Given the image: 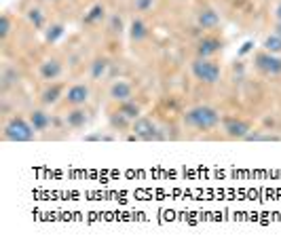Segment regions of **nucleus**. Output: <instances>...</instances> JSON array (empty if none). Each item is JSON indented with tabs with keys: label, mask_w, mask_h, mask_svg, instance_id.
I'll list each match as a JSON object with an SVG mask.
<instances>
[{
	"label": "nucleus",
	"mask_w": 281,
	"mask_h": 247,
	"mask_svg": "<svg viewBox=\"0 0 281 247\" xmlns=\"http://www.w3.org/2000/svg\"><path fill=\"white\" fill-rule=\"evenodd\" d=\"M62 36H64V26H62V24H51V26L47 28V32H45L47 43H57Z\"/></svg>",
	"instance_id": "obj_20"
},
{
	"label": "nucleus",
	"mask_w": 281,
	"mask_h": 247,
	"mask_svg": "<svg viewBox=\"0 0 281 247\" xmlns=\"http://www.w3.org/2000/svg\"><path fill=\"white\" fill-rule=\"evenodd\" d=\"M222 49V43L218 38H212V36H205L199 40L197 45V53H199V57H212L216 55V53Z\"/></svg>",
	"instance_id": "obj_9"
},
{
	"label": "nucleus",
	"mask_w": 281,
	"mask_h": 247,
	"mask_svg": "<svg viewBox=\"0 0 281 247\" xmlns=\"http://www.w3.org/2000/svg\"><path fill=\"white\" fill-rule=\"evenodd\" d=\"M118 112L133 122L135 118H139V114H142V108H139V106H137L133 99H129V101H123V104L118 106Z\"/></svg>",
	"instance_id": "obj_14"
},
{
	"label": "nucleus",
	"mask_w": 281,
	"mask_h": 247,
	"mask_svg": "<svg viewBox=\"0 0 281 247\" xmlns=\"http://www.w3.org/2000/svg\"><path fill=\"white\" fill-rule=\"evenodd\" d=\"M254 59H256L258 70H262L265 74H271V76L281 74V59L275 55V53H269V51L258 53V55H256Z\"/></svg>",
	"instance_id": "obj_6"
},
{
	"label": "nucleus",
	"mask_w": 281,
	"mask_h": 247,
	"mask_svg": "<svg viewBox=\"0 0 281 247\" xmlns=\"http://www.w3.org/2000/svg\"><path fill=\"white\" fill-rule=\"evenodd\" d=\"M197 24L203 28V30H212L220 24V15L214 11V9H203L197 17Z\"/></svg>",
	"instance_id": "obj_11"
},
{
	"label": "nucleus",
	"mask_w": 281,
	"mask_h": 247,
	"mask_svg": "<svg viewBox=\"0 0 281 247\" xmlns=\"http://www.w3.org/2000/svg\"><path fill=\"white\" fill-rule=\"evenodd\" d=\"M64 93V89H62V85H51L49 89L43 93V104H47V106H51V104H55L57 99H59V95Z\"/></svg>",
	"instance_id": "obj_18"
},
{
	"label": "nucleus",
	"mask_w": 281,
	"mask_h": 247,
	"mask_svg": "<svg viewBox=\"0 0 281 247\" xmlns=\"http://www.w3.org/2000/svg\"><path fill=\"white\" fill-rule=\"evenodd\" d=\"M184 122L192 129L209 131L220 122V112L216 108H212V106H195V108L186 110Z\"/></svg>",
	"instance_id": "obj_1"
},
{
	"label": "nucleus",
	"mask_w": 281,
	"mask_h": 247,
	"mask_svg": "<svg viewBox=\"0 0 281 247\" xmlns=\"http://www.w3.org/2000/svg\"><path fill=\"white\" fill-rule=\"evenodd\" d=\"M224 133L228 135V137H233V139H245L250 135V131H252V125L248 120H243V118H235V116H231V118H224Z\"/></svg>",
	"instance_id": "obj_5"
},
{
	"label": "nucleus",
	"mask_w": 281,
	"mask_h": 247,
	"mask_svg": "<svg viewBox=\"0 0 281 247\" xmlns=\"http://www.w3.org/2000/svg\"><path fill=\"white\" fill-rule=\"evenodd\" d=\"M250 49H252V43H250V40H248V43H245V45H243V47H241V51H239V55H245V53H248V51H250Z\"/></svg>",
	"instance_id": "obj_26"
},
{
	"label": "nucleus",
	"mask_w": 281,
	"mask_h": 247,
	"mask_svg": "<svg viewBox=\"0 0 281 247\" xmlns=\"http://www.w3.org/2000/svg\"><path fill=\"white\" fill-rule=\"evenodd\" d=\"M41 78L43 80H55V78H59L62 76V64L57 61V59H45L43 64H41Z\"/></svg>",
	"instance_id": "obj_10"
},
{
	"label": "nucleus",
	"mask_w": 281,
	"mask_h": 247,
	"mask_svg": "<svg viewBox=\"0 0 281 247\" xmlns=\"http://www.w3.org/2000/svg\"><path fill=\"white\" fill-rule=\"evenodd\" d=\"M131 97H133V87L127 80H114L110 85V99L112 101L123 104V101H129Z\"/></svg>",
	"instance_id": "obj_7"
},
{
	"label": "nucleus",
	"mask_w": 281,
	"mask_h": 247,
	"mask_svg": "<svg viewBox=\"0 0 281 247\" xmlns=\"http://www.w3.org/2000/svg\"><path fill=\"white\" fill-rule=\"evenodd\" d=\"M89 95H91L89 87L78 83V85H72V87L68 89V93H66V101H68L70 106H83V104H87Z\"/></svg>",
	"instance_id": "obj_8"
},
{
	"label": "nucleus",
	"mask_w": 281,
	"mask_h": 247,
	"mask_svg": "<svg viewBox=\"0 0 281 247\" xmlns=\"http://www.w3.org/2000/svg\"><path fill=\"white\" fill-rule=\"evenodd\" d=\"M275 32H277L279 36H281V22H277V26H275Z\"/></svg>",
	"instance_id": "obj_28"
},
{
	"label": "nucleus",
	"mask_w": 281,
	"mask_h": 247,
	"mask_svg": "<svg viewBox=\"0 0 281 247\" xmlns=\"http://www.w3.org/2000/svg\"><path fill=\"white\" fill-rule=\"evenodd\" d=\"M131 131H133V137L137 139H144V142H150V139H159L161 133H159V127L146 116H139L131 122Z\"/></svg>",
	"instance_id": "obj_4"
},
{
	"label": "nucleus",
	"mask_w": 281,
	"mask_h": 247,
	"mask_svg": "<svg viewBox=\"0 0 281 247\" xmlns=\"http://www.w3.org/2000/svg\"><path fill=\"white\" fill-rule=\"evenodd\" d=\"M146 36H148L146 24H144L142 19H133V22L129 24V38H131L133 43H142Z\"/></svg>",
	"instance_id": "obj_13"
},
{
	"label": "nucleus",
	"mask_w": 281,
	"mask_h": 247,
	"mask_svg": "<svg viewBox=\"0 0 281 247\" xmlns=\"http://www.w3.org/2000/svg\"><path fill=\"white\" fill-rule=\"evenodd\" d=\"M245 139H248V142H277L279 137H277V135H258V133H250Z\"/></svg>",
	"instance_id": "obj_23"
},
{
	"label": "nucleus",
	"mask_w": 281,
	"mask_h": 247,
	"mask_svg": "<svg viewBox=\"0 0 281 247\" xmlns=\"http://www.w3.org/2000/svg\"><path fill=\"white\" fill-rule=\"evenodd\" d=\"M104 15H106V9H104V5H95V7H91L89 13L83 17V22H85V24H97V22L104 19Z\"/></svg>",
	"instance_id": "obj_17"
},
{
	"label": "nucleus",
	"mask_w": 281,
	"mask_h": 247,
	"mask_svg": "<svg viewBox=\"0 0 281 247\" xmlns=\"http://www.w3.org/2000/svg\"><path fill=\"white\" fill-rule=\"evenodd\" d=\"M9 32H11V22H9V17L3 15V19H0V36L7 38L9 36Z\"/></svg>",
	"instance_id": "obj_25"
},
{
	"label": "nucleus",
	"mask_w": 281,
	"mask_h": 247,
	"mask_svg": "<svg viewBox=\"0 0 281 247\" xmlns=\"http://www.w3.org/2000/svg\"><path fill=\"white\" fill-rule=\"evenodd\" d=\"M275 17H277V22H281V3H279L277 9H275Z\"/></svg>",
	"instance_id": "obj_27"
},
{
	"label": "nucleus",
	"mask_w": 281,
	"mask_h": 247,
	"mask_svg": "<svg viewBox=\"0 0 281 247\" xmlns=\"http://www.w3.org/2000/svg\"><path fill=\"white\" fill-rule=\"evenodd\" d=\"M30 122H32V127L36 129V131H45V129L49 127L51 118H49V114H47L45 110H34V112L30 114Z\"/></svg>",
	"instance_id": "obj_16"
},
{
	"label": "nucleus",
	"mask_w": 281,
	"mask_h": 247,
	"mask_svg": "<svg viewBox=\"0 0 281 247\" xmlns=\"http://www.w3.org/2000/svg\"><path fill=\"white\" fill-rule=\"evenodd\" d=\"M108 30H110L112 34H118V36H121L123 30H125V28H123V17H121V15H112V17H110Z\"/></svg>",
	"instance_id": "obj_22"
},
{
	"label": "nucleus",
	"mask_w": 281,
	"mask_h": 247,
	"mask_svg": "<svg viewBox=\"0 0 281 247\" xmlns=\"http://www.w3.org/2000/svg\"><path fill=\"white\" fill-rule=\"evenodd\" d=\"M190 70H192V74H195V78L205 85H214L220 80V66L209 57H197L192 61Z\"/></svg>",
	"instance_id": "obj_3"
},
{
	"label": "nucleus",
	"mask_w": 281,
	"mask_h": 247,
	"mask_svg": "<svg viewBox=\"0 0 281 247\" xmlns=\"http://www.w3.org/2000/svg\"><path fill=\"white\" fill-rule=\"evenodd\" d=\"M34 133H36V129L32 127V122L22 118V116L11 118L5 125V139L7 142H30L34 137Z\"/></svg>",
	"instance_id": "obj_2"
},
{
	"label": "nucleus",
	"mask_w": 281,
	"mask_h": 247,
	"mask_svg": "<svg viewBox=\"0 0 281 247\" xmlns=\"http://www.w3.org/2000/svg\"><path fill=\"white\" fill-rule=\"evenodd\" d=\"M262 47H265V51H269V53H281V36L275 32V34H271V36H267L265 38V43H262Z\"/></svg>",
	"instance_id": "obj_19"
},
{
	"label": "nucleus",
	"mask_w": 281,
	"mask_h": 247,
	"mask_svg": "<svg viewBox=\"0 0 281 247\" xmlns=\"http://www.w3.org/2000/svg\"><path fill=\"white\" fill-rule=\"evenodd\" d=\"M66 122H68V127H72V129H81L85 122H87V112L85 110H81L78 106L72 110V112H68V116H66Z\"/></svg>",
	"instance_id": "obj_15"
},
{
	"label": "nucleus",
	"mask_w": 281,
	"mask_h": 247,
	"mask_svg": "<svg viewBox=\"0 0 281 247\" xmlns=\"http://www.w3.org/2000/svg\"><path fill=\"white\" fill-rule=\"evenodd\" d=\"M152 5H154V0H133V7H135V11H139V13L152 9Z\"/></svg>",
	"instance_id": "obj_24"
},
{
	"label": "nucleus",
	"mask_w": 281,
	"mask_h": 247,
	"mask_svg": "<svg viewBox=\"0 0 281 247\" xmlns=\"http://www.w3.org/2000/svg\"><path fill=\"white\" fill-rule=\"evenodd\" d=\"M108 68H110V61H108L106 57H97V59H93V61H91L89 74H91V78H93V80H102L104 76H106Z\"/></svg>",
	"instance_id": "obj_12"
},
{
	"label": "nucleus",
	"mask_w": 281,
	"mask_h": 247,
	"mask_svg": "<svg viewBox=\"0 0 281 247\" xmlns=\"http://www.w3.org/2000/svg\"><path fill=\"white\" fill-rule=\"evenodd\" d=\"M28 19L30 24H34V28H43L45 26V15L41 9H30L28 11Z\"/></svg>",
	"instance_id": "obj_21"
}]
</instances>
